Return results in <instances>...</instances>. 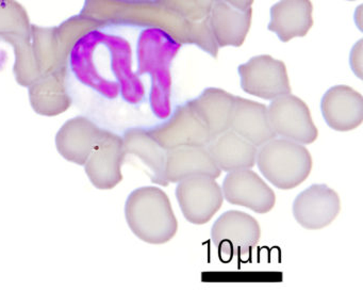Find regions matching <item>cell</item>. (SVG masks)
<instances>
[{"instance_id":"cell-11","label":"cell","mask_w":363,"mask_h":308,"mask_svg":"<svg viewBox=\"0 0 363 308\" xmlns=\"http://www.w3.org/2000/svg\"><path fill=\"white\" fill-rule=\"evenodd\" d=\"M176 197L188 222L207 224L224 202L222 188L214 178L194 176L178 182Z\"/></svg>"},{"instance_id":"cell-1","label":"cell","mask_w":363,"mask_h":308,"mask_svg":"<svg viewBox=\"0 0 363 308\" xmlns=\"http://www.w3.org/2000/svg\"><path fill=\"white\" fill-rule=\"evenodd\" d=\"M133 43L111 27H97L76 41L67 67L82 86L109 101L121 99L130 105L145 99V87L133 71Z\"/></svg>"},{"instance_id":"cell-7","label":"cell","mask_w":363,"mask_h":308,"mask_svg":"<svg viewBox=\"0 0 363 308\" xmlns=\"http://www.w3.org/2000/svg\"><path fill=\"white\" fill-rule=\"evenodd\" d=\"M260 238L258 221L240 210L224 212L216 219L211 229L212 243L224 259L250 256Z\"/></svg>"},{"instance_id":"cell-14","label":"cell","mask_w":363,"mask_h":308,"mask_svg":"<svg viewBox=\"0 0 363 308\" xmlns=\"http://www.w3.org/2000/svg\"><path fill=\"white\" fill-rule=\"evenodd\" d=\"M222 191L228 203L256 214H267L276 204L273 189L250 169L229 172L223 180Z\"/></svg>"},{"instance_id":"cell-2","label":"cell","mask_w":363,"mask_h":308,"mask_svg":"<svg viewBox=\"0 0 363 308\" xmlns=\"http://www.w3.org/2000/svg\"><path fill=\"white\" fill-rule=\"evenodd\" d=\"M179 50V43L156 27H145L138 35V72L141 76H150V105L154 114L160 119L169 118L172 114L171 65Z\"/></svg>"},{"instance_id":"cell-12","label":"cell","mask_w":363,"mask_h":308,"mask_svg":"<svg viewBox=\"0 0 363 308\" xmlns=\"http://www.w3.org/2000/svg\"><path fill=\"white\" fill-rule=\"evenodd\" d=\"M126 155L122 136L104 128L84 163L89 180L101 190L118 186L123 180L122 165Z\"/></svg>"},{"instance_id":"cell-8","label":"cell","mask_w":363,"mask_h":308,"mask_svg":"<svg viewBox=\"0 0 363 308\" xmlns=\"http://www.w3.org/2000/svg\"><path fill=\"white\" fill-rule=\"evenodd\" d=\"M267 116L276 137L303 145L312 144L318 139V131L309 108L291 93L273 99L267 107Z\"/></svg>"},{"instance_id":"cell-13","label":"cell","mask_w":363,"mask_h":308,"mask_svg":"<svg viewBox=\"0 0 363 308\" xmlns=\"http://www.w3.org/2000/svg\"><path fill=\"white\" fill-rule=\"evenodd\" d=\"M341 211L339 194L325 184H315L301 191L293 202L292 212L303 229L318 231L330 225Z\"/></svg>"},{"instance_id":"cell-22","label":"cell","mask_w":363,"mask_h":308,"mask_svg":"<svg viewBox=\"0 0 363 308\" xmlns=\"http://www.w3.org/2000/svg\"><path fill=\"white\" fill-rule=\"evenodd\" d=\"M235 95L218 88H208L189 101L195 114L213 137L230 131V116Z\"/></svg>"},{"instance_id":"cell-18","label":"cell","mask_w":363,"mask_h":308,"mask_svg":"<svg viewBox=\"0 0 363 308\" xmlns=\"http://www.w3.org/2000/svg\"><path fill=\"white\" fill-rule=\"evenodd\" d=\"M222 171L206 146H186L167 150L164 175L169 184H178L194 176L220 177Z\"/></svg>"},{"instance_id":"cell-9","label":"cell","mask_w":363,"mask_h":308,"mask_svg":"<svg viewBox=\"0 0 363 308\" xmlns=\"http://www.w3.org/2000/svg\"><path fill=\"white\" fill-rule=\"evenodd\" d=\"M238 73L242 90L259 99L273 101L291 93L286 65L269 55L250 59L238 67Z\"/></svg>"},{"instance_id":"cell-24","label":"cell","mask_w":363,"mask_h":308,"mask_svg":"<svg viewBox=\"0 0 363 308\" xmlns=\"http://www.w3.org/2000/svg\"><path fill=\"white\" fill-rule=\"evenodd\" d=\"M252 9L240 11L220 1L212 12L211 26L220 46H239L245 39L250 25Z\"/></svg>"},{"instance_id":"cell-15","label":"cell","mask_w":363,"mask_h":308,"mask_svg":"<svg viewBox=\"0 0 363 308\" xmlns=\"http://www.w3.org/2000/svg\"><path fill=\"white\" fill-rule=\"evenodd\" d=\"M31 107L38 114L55 116L67 111L72 104L67 65L40 76L28 87Z\"/></svg>"},{"instance_id":"cell-27","label":"cell","mask_w":363,"mask_h":308,"mask_svg":"<svg viewBox=\"0 0 363 308\" xmlns=\"http://www.w3.org/2000/svg\"><path fill=\"white\" fill-rule=\"evenodd\" d=\"M362 6H359L354 14V24L357 25L359 31H362Z\"/></svg>"},{"instance_id":"cell-16","label":"cell","mask_w":363,"mask_h":308,"mask_svg":"<svg viewBox=\"0 0 363 308\" xmlns=\"http://www.w3.org/2000/svg\"><path fill=\"white\" fill-rule=\"evenodd\" d=\"M320 111L325 122L333 131H354L362 124V95L344 84L333 87L320 101Z\"/></svg>"},{"instance_id":"cell-4","label":"cell","mask_w":363,"mask_h":308,"mask_svg":"<svg viewBox=\"0 0 363 308\" xmlns=\"http://www.w3.org/2000/svg\"><path fill=\"white\" fill-rule=\"evenodd\" d=\"M256 165L274 187L292 190L307 180L313 160L303 144L276 137L258 148Z\"/></svg>"},{"instance_id":"cell-6","label":"cell","mask_w":363,"mask_h":308,"mask_svg":"<svg viewBox=\"0 0 363 308\" xmlns=\"http://www.w3.org/2000/svg\"><path fill=\"white\" fill-rule=\"evenodd\" d=\"M31 26L27 10L18 1L0 0V41L13 48L14 76L25 88L41 76L33 56Z\"/></svg>"},{"instance_id":"cell-17","label":"cell","mask_w":363,"mask_h":308,"mask_svg":"<svg viewBox=\"0 0 363 308\" xmlns=\"http://www.w3.org/2000/svg\"><path fill=\"white\" fill-rule=\"evenodd\" d=\"M103 129L88 116L71 119L57 133V150L67 160L84 165Z\"/></svg>"},{"instance_id":"cell-28","label":"cell","mask_w":363,"mask_h":308,"mask_svg":"<svg viewBox=\"0 0 363 308\" xmlns=\"http://www.w3.org/2000/svg\"><path fill=\"white\" fill-rule=\"evenodd\" d=\"M350 1H352V0H350Z\"/></svg>"},{"instance_id":"cell-19","label":"cell","mask_w":363,"mask_h":308,"mask_svg":"<svg viewBox=\"0 0 363 308\" xmlns=\"http://www.w3.org/2000/svg\"><path fill=\"white\" fill-rule=\"evenodd\" d=\"M230 131L257 148L276 138L269 124L267 106L240 97H235L230 116Z\"/></svg>"},{"instance_id":"cell-3","label":"cell","mask_w":363,"mask_h":308,"mask_svg":"<svg viewBox=\"0 0 363 308\" xmlns=\"http://www.w3.org/2000/svg\"><path fill=\"white\" fill-rule=\"evenodd\" d=\"M127 224L142 241L164 244L178 231V221L167 193L158 187H142L129 194L125 204Z\"/></svg>"},{"instance_id":"cell-26","label":"cell","mask_w":363,"mask_h":308,"mask_svg":"<svg viewBox=\"0 0 363 308\" xmlns=\"http://www.w3.org/2000/svg\"><path fill=\"white\" fill-rule=\"evenodd\" d=\"M223 1L240 11H246V10L250 9V6L254 3V0H223Z\"/></svg>"},{"instance_id":"cell-20","label":"cell","mask_w":363,"mask_h":308,"mask_svg":"<svg viewBox=\"0 0 363 308\" xmlns=\"http://www.w3.org/2000/svg\"><path fill=\"white\" fill-rule=\"evenodd\" d=\"M310 0H280L272 7L269 31L282 42L305 37L313 25Z\"/></svg>"},{"instance_id":"cell-21","label":"cell","mask_w":363,"mask_h":308,"mask_svg":"<svg viewBox=\"0 0 363 308\" xmlns=\"http://www.w3.org/2000/svg\"><path fill=\"white\" fill-rule=\"evenodd\" d=\"M206 148L222 172L229 173L256 165L258 148L233 131L216 136Z\"/></svg>"},{"instance_id":"cell-23","label":"cell","mask_w":363,"mask_h":308,"mask_svg":"<svg viewBox=\"0 0 363 308\" xmlns=\"http://www.w3.org/2000/svg\"><path fill=\"white\" fill-rule=\"evenodd\" d=\"M123 140L126 154L139 157L150 167L152 172V182L160 186H169L164 175L167 150L150 136L147 129L141 127L127 129Z\"/></svg>"},{"instance_id":"cell-10","label":"cell","mask_w":363,"mask_h":308,"mask_svg":"<svg viewBox=\"0 0 363 308\" xmlns=\"http://www.w3.org/2000/svg\"><path fill=\"white\" fill-rule=\"evenodd\" d=\"M147 131L167 150L186 146H207L214 138L189 101L176 107L165 122Z\"/></svg>"},{"instance_id":"cell-25","label":"cell","mask_w":363,"mask_h":308,"mask_svg":"<svg viewBox=\"0 0 363 308\" xmlns=\"http://www.w3.org/2000/svg\"><path fill=\"white\" fill-rule=\"evenodd\" d=\"M350 67L352 71L354 72V75L362 79L363 73V41L357 42L352 48V53H350Z\"/></svg>"},{"instance_id":"cell-5","label":"cell","mask_w":363,"mask_h":308,"mask_svg":"<svg viewBox=\"0 0 363 308\" xmlns=\"http://www.w3.org/2000/svg\"><path fill=\"white\" fill-rule=\"evenodd\" d=\"M101 23L80 14L69 18L58 27L31 26L33 56L40 74L50 73L54 70L67 65L69 53L74 44L84 33Z\"/></svg>"}]
</instances>
